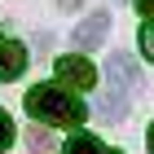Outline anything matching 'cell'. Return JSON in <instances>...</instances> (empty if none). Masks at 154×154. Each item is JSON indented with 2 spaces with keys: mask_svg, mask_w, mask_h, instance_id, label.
I'll list each match as a JSON object with an SVG mask.
<instances>
[{
  "mask_svg": "<svg viewBox=\"0 0 154 154\" xmlns=\"http://www.w3.org/2000/svg\"><path fill=\"white\" fill-rule=\"evenodd\" d=\"M26 71V48L18 40H5L0 44V79H18Z\"/></svg>",
  "mask_w": 154,
  "mask_h": 154,
  "instance_id": "obj_5",
  "label": "cell"
},
{
  "mask_svg": "<svg viewBox=\"0 0 154 154\" xmlns=\"http://www.w3.org/2000/svg\"><path fill=\"white\" fill-rule=\"evenodd\" d=\"M106 75L115 79V88H123V93H137V84H141V75H137V66H132L128 53H110Z\"/></svg>",
  "mask_w": 154,
  "mask_h": 154,
  "instance_id": "obj_4",
  "label": "cell"
},
{
  "mask_svg": "<svg viewBox=\"0 0 154 154\" xmlns=\"http://www.w3.org/2000/svg\"><path fill=\"white\" fill-rule=\"evenodd\" d=\"M57 79L62 84H71V88H93L97 84V71H93V62L88 57H57Z\"/></svg>",
  "mask_w": 154,
  "mask_h": 154,
  "instance_id": "obj_2",
  "label": "cell"
},
{
  "mask_svg": "<svg viewBox=\"0 0 154 154\" xmlns=\"http://www.w3.org/2000/svg\"><path fill=\"white\" fill-rule=\"evenodd\" d=\"M150 154H154V128H150Z\"/></svg>",
  "mask_w": 154,
  "mask_h": 154,
  "instance_id": "obj_12",
  "label": "cell"
},
{
  "mask_svg": "<svg viewBox=\"0 0 154 154\" xmlns=\"http://www.w3.org/2000/svg\"><path fill=\"white\" fill-rule=\"evenodd\" d=\"M137 44H141V53H145V57L154 62V22H150V26H141V35H137Z\"/></svg>",
  "mask_w": 154,
  "mask_h": 154,
  "instance_id": "obj_8",
  "label": "cell"
},
{
  "mask_svg": "<svg viewBox=\"0 0 154 154\" xmlns=\"http://www.w3.org/2000/svg\"><path fill=\"white\" fill-rule=\"evenodd\" d=\"M97 115L110 119V123H123V119H128V93H123V88L101 93V97H97Z\"/></svg>",
  "mask_w": 154,
  "mask_h": 154,
  "instance_id": "obj_6",
  "label": "cell"
},
{
  "mask_svg": "<svg viewBox=\"0 0 154 154\" xmlns=\"http://www.w3.org/2000/svg\"><path fill=\"white\" fill-rule=\"evenodd\" d=\"M106 31H110V13L97 9V13H88V18L75 26V44L79 48H97L101 40H106Z\"/></svg>",
  "mask_w": 154,
  "mask_h": 154,
  "instance_id": "obj_3",
  "label": "cell"
},
{
  "mask_svg": "<svg viewBox=\"0 0 154 154\" xmlns=\"http://www.w3.org/2000/svg\"><path fill=\"white\" fill-rule=\"evenodd\" d=\"M132 5H137V13H141L145 22H154V0H132Z\"/></svg>",
  "mask_w": 154,
  "mask_h": 154,
  "instance_id": "obj_11",
  "label": "cell"
},
{
  "mask_svg": "<svg viewBox=\"0 0 154 154\" xmlns=\"http://www.w3.org/2000/svg\"><path fill=\"white\" fill-rule=\"evenodd\" d=\"M26 110L35 115V123H53V128H79L84 119H88L84 101L71 97L66 88H57V84L31 88V93H26Z\"/></svg>",
  "mask_w": 154,
  "mask_h": 154,
  "instance_id": "obj_1",
  "label": "cell"
},
{
  "mask_svg": "<svg viewBox=\"0 0 154 154\" xmlns=\"http://www.w3.org/2000/svg\"><path fill=\"white\" fill-rule=\"evenodd\" d=\"M9 145H13V119L0 110V150H9Z\"/></svg>",
  "mask_w": 154,
  "mask_h": 154,
  "instance_id": "obj_9",
  "label": "cell"
},
{
  "mask_svg": "<svg viewBox=\"0 0 154 154\" xmlns=\"http://www.w3.org/2000/svg\"><path fill=\"white\" fill-rule=\"evenodd\" d=\"M62 154H106V145H101V141H97V137H93V132H75V137H71V141H66V145H62Z\"/></svg>",
  "mask_w": 154,
  "mask_h": 154,
  "instance_id": "obj_7",
  "label": "cell"
},
{
  "mask_svg": "<svg viewBox=\"0 0 154 154\" xmlns=\"http://www.w3.org/2000/svg\"><path fill=\"white\" fill-rule=\"evenodd\" d=\"M31 145H35L40 154H53V141H48V132H40V128H31Z\"/></svg>",
  "mask_w": 154,
  "mask_h": 154,
  "instance_id": "obj_10",
  "label": "cell"
}]
</instances>
